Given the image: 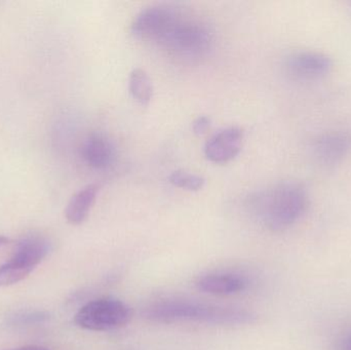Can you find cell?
Masks as SVG:
<instances>
[{"label": "cell", "instance_id": "cell-10", "mask_svg": "<svg viewBox=\"0 0 351 350\" xmlns=\"http://www.w3.org/2000/svg\"><path fill=\"white\" fill-rule=\"evenodd\" d=\"M82 156L88 166L97 170L108 168L115 158V149L110 140L100 134L86 138L82 146Z\"/></svg>", "mask_w": 351, "mask_h": 350}, {"label": "cell", "instance_id": "cell-11", "mask_svg": "<svg viewBox=\"0 0 351 350\" xmlns=\"http://www.w3.org/2000/svg\"><path fill=\"white\" fill-rule=\"evenodd\" d=\"M100 186L90 184L80 189L72 197L66 208L65 216L68 223L80 225L84 223L96 201Z\"/></svg>", "mask_w": 351, "mask_h": 350}, {"label": "cell", "instance_id": "cell-15", "mask_svg": "<svg viewBox=\"0 0 351 350\" xmlns=\"http://www.w3.org/2000/svg\"><path fill=\"white\" fill-rule=\"evenodd\" d=\"M335 350H351V331L346 333L336 343Z\"/></svg>", "mask_w": 351, "mask_h": 350}, {"label": "cell", "instance_id": "cell-7", "mask_svg": "<svg viewBox=\"0 0 351 350\" xmlns=\"http://www.w3.org/2000/svg\"><path fill=\"white\" fill-rule=\"evenodd\" d=\"M332 67L331 58L321 51H297L285 59L287 72L297 79H319L330 73Z\"/></svg>", "mask_w": 351, "mask_h": 350}, {"label": "cell", "instance_id": "cell-12", "mask_svg": "<svg viewBox=\"0 0 351 350\" xmlns=\"http://www.w3.org/2000/svg\"><path fill=\"white\" fill-rule=\"evenodd\" d=\"M129 90L132 97L143 106L149 104L154 97L152 79L146 71L140 68H136L130 74Z\"/></svg>", "mask_w": 351, "mask_h": 350}, {"label": "cell", "instance_id": "cell-6", "mask_svg": "<svg viewBox=\"0 0 351 350\" xmlns=\"http://www.w3.org/2000/svg\"><path fill=\"white\" fill-rule=\"evenodd\" d=\"M351 136L346 132L330 131L319 134L309 144V154L315 164L333 166L339 164L350 152Z\"/></svg>", "mask_w": 351, "mask_h": 350}, {"label": "cell", "instance_id": "cell-13", "mask_svg": "<svg viewBox=\"0 0 351 350\" xmlns=\"http://www.w3.org/2000/svg\"><path fill=\"white\" fill-rule=\"evenodd\" d=\"M168 179L169 182L178 188L189 191L200 190L206 184V179L204 177L183 170L175 171Z\"/></svg>", "mask_w": 351, "mask_h": 350}, {"label": "cell", "instance_id": "cell-2", "mask_svg": "<svg viewBox=\"0 0 351 350\" xmlns=\"http://www.w3.org/2000/svg\"><path fill=\"white\" fill-rule=\"evenodd\" d=\"M308 193L301 183L282 181L250 197V209L272 232H282L296 224L308 208Z\"/></svg>", "mask_w": 351, "mask_h": 350}, {"label": "cell", "instance_id": "cell-8", "mask_svg": "<svg viewBox=\"0 0 351 350\" xmlns=\"http://www.w3.org/2000/svg\"><path fill=\"white\" fill-rule=\"evenodd\" d=\"M243 137L241 127L221 129L206 141L204 155L215 164H227L239 155L243 147Z\"/></svg>", "mask_w": 351, "mask_h": 350}, {"label": "cell", "instance_id": "cell-4", "mask_svg": "<svg viewBox=\"0 0 351 350\" xmlns=\"http://www.w3.org/2000/svg\"><path fill=\"white\" fill-rule=\"evenodd\" d=\"M133 312L125 302L114 298H100L84 304L74 316L80 328L95 332L123 328L131 322Z\"/></svg>", "mask_w": 351, "mask_h": 350}, {"label": "cell", "instance_id": "cell-9", "mask_svg": "<svg viewBox=\"0 0 351 350\" xmlns=\"http://www.w3.org/2000/svg\"><path fill=\"white\" fill-rule=\"evenodd\" d=\"M196 289L210 295L229 296L245 291L249 282L237 273H215L200 275L194 283Z\"/></svg>", "mask_w": 351, "mask_h": 350}, {"label": "cell", "instance_id": "cell-17", "mask_svg": "<svg viewBox=\"0 0 351 350\" xmlns=\"http://www.w3.org/2000/svg\"><path fill=\"white\" fill-rule=\"evenodd\" d=\"M8 242V238H6L5 236H0V248L1 247L5 246Z\"/></svg>", "mask_w": 351, "mask_h": 350}, {"label": "cell", "instance_id": "cell-16", "mask_svg": "<svg viewBox=\"0 0 351 350\" xmlns=\"http://www.w3.org/2000/svg\"><path fill=\"white\" fill-rule=\"evenodd\" d=\"M12 350H49L47 349H45V347H20V349H16Z\"/></svg>", "mask_w": 351, "mask_h": 350}, {"label": "cell", "instance_id": "cell-1", "mask_svg": "<svg viewBox=\"0 0 351 350\" xmlns=\"http://www.w3.org/2000/svg\"><path fill=\"white\" fill-rule=\"evenodd\" d=\"M132 34L150 39L183 57L204 55L212 45L210 27L199 18L169 5L144 8L134 18Z\"/></svg>", "mask_w": 351, "mask_h": 350}, {"label": "cell", "instance_id": "cell-3", "mask_svg": "<svg viewBox=\"0 0 351 350\" xmlns=\"http://www.w3.org/2000/svg\"><path fill=\"white\" fill-rule=\"evenodd\" d=\"M142 316L158 324L198 323L215 326H247L257 321L250 310L198 303L187 300H160L144 308Z\"/></svg>", "mask_w": 351, "mask_h": 350}, {"label": "cell", "instance_id": "cell-14", "mask_svg": "<svg viewBox=\"0 0 351 350\" xmlns=\"http://www.w3.org/2000/svg\"><path fill=\"white\" fill-rule=\"evenodd\" d=\"M210 125V119L206 116H199L192 123L193 133L197 136L204 135Z\"/></svg>", "mask_w": 351, "mask_h": 350}, {"label": "cell", "instance_id": "cell-5", "mask_svg": "<svg viewBox=\"0 0 351 350\" xmlns=\"http://www.w3.org/2000/svg\"><path fill=\"white\" fill-rule=\"evenodd\" d=\"M49 245L40 236H29L19 242L12 258L0 266V287L23 281L45 258Z\"/></svg>", "mask_w": 351, "mask_h": 350}]
</instances>
